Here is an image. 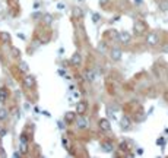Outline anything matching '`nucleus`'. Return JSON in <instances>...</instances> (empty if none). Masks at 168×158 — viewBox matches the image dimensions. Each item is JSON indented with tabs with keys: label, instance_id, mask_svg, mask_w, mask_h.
I'll use <instances>...</instances> for the list:
<instances>
[{
	"label": "nucleus",
	"instance_id": "nucleus-2",
	"mask_svg": "<svg viewBox=\"0 0 168 158\" xmlns=\"http://www.w3.org/2000/svg\"><path fill=\"white\" fill-rule=\"evenodd\" d=\"M133 31H135V34L140 35V34L146 32V25H145V23L142 22V21H136L135 25H133Z\"/></svg>",
	"mask_w": 168,
	"mask_h": 158
},
{
	"label": "nucleus",
	"instance_id": "nucleus-7",
	"mask_svg": "<svg viewBox=\"0 0 168 158\" xmlns=\"http://www.w3.org/2000/svg\"><path fill=\"white\" fill-rule=\"evenodd\" d=\"M146 41H148V44H149V45H155V44L158 43V35L155 34V32H149V34H148Z\"/></svg>",
	"mask_w": 168,
	"mask_h": 158
},
{
	"label": "nucleus",
	"instance_id": "nucleus-26",
	"mask_svg": "<svg viewBox=\"0 0 168 158\" xmlns=\"http://www.w3.org/2000/svg\"><path fill=\"white\" fill-rule=\"evenodd\" d=\"M21 142H28V138H27V135H21Z\"/></svg>",
	"mask_w": 168,
	"mask_h": 158
},
{
	"label": "nucleus",
	"instance_id": "nucleus-23",
	"mask_svg": "<svg viewBox=\"0 0 168 158\" xmlns=\"http://www.w3.org/2000/svg\"><path fill=\"white\" fill-rule=\"evenodd\" d=\"M75 15H76V16H79V18H82V15H83V12H82V10H81L79 7H77V9L75 10Z\"/></svg>",
	"mask_w": 168,
	"mask_h": 158
},
{
	"label": "nucleus",
	"instance_id": "nucleus-33",
	"mask_svg": "<svg viewBox=\"0 0 168 158\" xmlns=\"http://www.w3.org/2000/svg\"><path fill=\"white\" fill-rule=\"evenodd\" d=\"M57 9H60V10H63V9H64V5H61V3H60V5L57 6Z\"/></svg>",
	"mask_w": 168,
	"mask_h": 158
},
{
	"label": "nucleus",
	"instance_id": "nucleus-20",
	"mask_svg": "<svg viewBox=\"0 0 168 158\" xmlns=\"http://www.w3.org/2000/svg\"><path fill=\"white\" fill-rule=\"evenodd\" d=\"M0 38H2L5 43H9L10 41V35L7 32H2V34H0Z\"/></svg>",
	"mask_w": 168,
	"mask_h": 158
},
{
	"label": "nucleus",
	"instance_id": "nucleus-12",
	"mask_svg": "<svg viewBox=\"0 0 168 158\" xmlns=\"http://www.w3.org/2000/svg\"><path fill=\"white\" fill-rule=\"evenodd\" d=\"M70 62H72V65H81V62H82V56L79 54V53H75L73 56H72V60H70Z\"/></svg>",
	"mask_w": 168,
	"mask_h": 158
},
{
	"label": "nucleus",
	"instance_id": "nucleus-8",
	"mask_svg": "<svg viewBox=\"0 0 168 158\" xmlns=\"http://www.w3.org/2000/svg\"><path fill=\"white\" fill-rule=\"evenodd\" d=\"M98 125H99V129H101V130H104V132L110 130V127H111V125H110V121H108L107 119H101Z\"/></svg>",
	"mask_w": 168,
	"mask_h": 158
},
{
	"label": "nucleus",
	"instance_id": "nucleus-14",
	"mask_svg": "<svg viewBox=\"0 0 168 158\" xmlns=\"http://www.w3.org/2000/svg\"><path fill=\"white\" fill-rule=\"evenodd\" d=\"M19 152H21V154H27V152H28V142H21Z\"/></svg>",
	"mask_w": 168,
	"mask_h": 158
},
{
	"label": "nucleus",
	"instance_id": "nucleus-34",
	"mask_svg": "<svg viewBox=\"0 0 168 158\" xmlns=\"http://www.w3.org/2000/svg\"><path fill=\"white\" fill-rule=\"evenodd\" d=\"M9 2H13V0H9Z\"/></svg>",
	"mask_w": 168,
	"mask_h": 158
},
{
	"label": "nucleus",
	"instance_id": "nucleus-15",
	"mask_svg": "<svg viewBox=\"0 0 168 158\" xmlns=\"http://www.w3.org/2000/svg\"><path fill=\"white\" fill-rule=\"evenodd\" d=\"M75 114L76 113H73V111H67L66 114H64V120L66 121H73L75 120Z\"/></svg>",
	"mask_w": 168,
	"mask_h": 158
},
{
	"label": "nucleus",
	"instance_id": "nucleus-21",
	"mask_svg": "<svg viewBox=\"0 0 168 158\" xmlns=\"http://www.w3.org/2000/svg\"><path fill=\"white\" fill-rule=\"evenodd\" d=\"M61 143H63V147L66 148V149H69L70 147H69V141L66 139V138H61Z\"/></svg>",
	"mask_w": 168,
	"mask_h": 158
},
{
	"label": "nucleus",
	"instance_id": "nucleus-17",
	"mask_svg": "<svg viewBox=\"0 0 168 158\" xmlns=\"http://www.w3.org/2000/svg\"><path fill=\"white\" fill-rule=\"evenodd\" d=\"M43 21H44V23H47V25H50V23L53 22V16H51L50 13H45V15H44V18H43Z\"/></svg>",
	"mask_w": 168,
	"mask_h": 158
},
{
	"label": "nucleus",
	"instance_id": "nucleus-9",
	"mask_svg": "<svg viewBox=\"0 0 168 158\" xmlns=\"http://www.w3.org/2000/svg\"><path fill=\"white\" fill-rule=\"evenodd\" d=\"M119 38H120V41H121L123 44H127L129 41H130L132 35L129 34V32H126V31H123V32H120V34H119Z\"/></svg>",
	"mask_w": 168,
	"mask_h": 158
},
{
	"label": "nucleus",
	"instance_id": "nucleus-18",
	"mask_svg": "<svg viewBox=\"0 0 168 158\" xmlns=\"http://www.w3.org/2000/svg\"><path fill=\"white\" fill-rule=\"evenodd\" d=\"M19 69H21V72H23V73H27L28 72V63H25V62H21V65H19Z\"/></svg>",
	"mask_w": 168,
	"mask_h": 158
},
{
	"label": "nucleus",
	"instance_id": "nucleus-13",
	"mask_svg": "<svg viewBox=\"0 0 168 158\" xmlns=\"http://www.w3.org/2000/svg\"><path fill=\"white\" fill-rule=\"evenodd\" d=\"M130 125H132L130 119H129L127 116H124V117L121 119V127H123V129H130Z\"/></svg>",
	"mask_w": 168,
	"mask_h": 158
},
{
	"label": "nucleus",
	"instance_id": "nucleus-30",
	"mask_svg": "<svg viewBox=\"0 0 168 158\" xmlns=\"http://www.w3.org/2000/svg\"><path fill=\"white\" fill-rule=\"evenodd\" d=\"M21 155H22V154H21V152H18V151H16V152H13V157H15V158H18V157H21Z\"/></svg>",
	"mask_w": 168,
	"mask_h": 158
},
{
	"label": "nucleus",
	"instance_id": "nucleus-27",
	"mask_svg": "<svg viewBox=\"0 0 168 158\" xmlns=\"http://www.w3.org/2000/svg\"><path fill=\"white\" fill-rule=\"evenodd\" d=\"M108 2H110V0H99V5H101V6H105Z\"/></svg>",
	"mask_w": 168,
	"mask_h": 158
},
{
	"label": "nucleus",
	"instance_id": "nucleus-31",
	"mask_svg": "<svg viewBox=\"0 0 168 158\" xmlns=\"http://www.w3.org/2000/svg\"><path fill=\"white\" fill-rule=\"evenodd\" d=\"M13 54H15V57H18V56H19V51L16 50V48H13Z\"/></svg>",
	"mask_w": 168,
	"mask_h": 158
},
{
	"label": "nucleus",
	"instance_id": "nucleus-25",
	"mask_svg": "<svg viewBox=\"0 0 168 158\" xmlns=\"http://www.w3.org/2000/svg\"><path fill=\"white\" fill-rule=\"evenodd\" d=\"M165 143V139L164 138H158L157 139V145H164Z\"/></svg>",
	"mask_w": 168,
	"mask_h": 158
},
{
	"label": "nucleus",
	"instance_id": "nucleus-28",
	"mask_svg": "<svg viewBox=\"0 0 168 158\" xmlns=\"http://www.w3.org/2000/svg\"><path fill=\"white\" fill-rule=\"evenodd\" d=\"M6 133H7V130H6V129H2V130H0V136L3 138V136L6 135Z\"/></svg>",
	"mask_w": 168,
	"mask_h": 158
},
{
	"label": "nucleus",
	"instance_id": "nucleus-29",
	"mask_svg": "<svg viewBox=\"0 0 168 158\" xmlns=\"http://www.w3.org/2000/svg\"><path fill=\"white\" fill-rule=\"evenodd\" d=\"M98 21H99V15L95 13V15H94V22H98Z\"/></svg>",
	"mask_w": 168,
	"mask_h": 158
},
{
	"label": "nucleus",
	"instance_id": "nucleus-11",
	"mask_svg": "<svg viewBox=\"0 0 168 158\" xmlns=\"http://www.w3.org/2000/svg\"><path fill=\"white\" fill-rule=\"evenodd\" d=\"M101 149L102 151H105V152H113V143L110 142H101Z\"/></svg>",
	"mask_w": 168,
	"mask_h": 158
},
{
	"label": "nucleus",
	"instance_id": "nucleus-3",
	"mask_svg": "<svg viewBox=\"0 0 168 158\" xmlns=\"http://www.w3.org/2000/svg\"><path fill=\"white\" fill-rule=\"evenodd\" d=\"M88 123H89V121L83 117V114H82V116H77V120H76V125H77L76 127H77V129H81V130L86 129V127H88Z\"/></svg>",
	"mask_w": 168,
	"mask_h": 158
},
{
	"label": "nucleus",
	"instance_id": "nucleus-22",
	"mask_svg": "<svg viewBox=\"0 0 168 158\" xmlns=\"http://www.w3.org/2000/svg\"><path fill=\"white\" fill-rule=\"evenodd\" d=\"M161 51H162V53H168V43L162 44V47H161Z\"/></svg>",
	"mask_w": 168,
	"mask_h": 158
},
{
	"label": "nucleus",
	"instance_id": "nucleus-10",
	"mask_svg": "<svg viewBox=\"0 0 168 158\" xmlns=\"http://www.w3.org/2000/svg\"><path fill=\"white\" fill-rule=\"evenodd\" d=\"M7 95H9L7 88H5V87L0 88V103H5V101L7 100Z\"/></svg>",
	"mask_w": 168,
	"mask_h": 158
},
{
	"label": "nucleus",
	"instance_id": "nucleus-5",
	"mask_svg": "<svg viewBox=\"0 0 168 158\" xmlns=\"http://www.w3.org/2000/svg\"><path fill=\"white\" fill-rule=\"evenodd\" d=\"M121 50L120 48H111V51H110V57H111V60H114V62H117V60H120L121 59Z\"/></svg>",
	"mask_w": 168,
	"mask_h": 158
},
{
	"label": "nucleus",
	"instance_id": "nucleus-32",
	"mask_svg": "<svg viewBox=\"0 0 168 158\" xmlns=\"http://www.w3.org/2000/svg\"><path fill=\"white\" fill-rule=\"evenodd\" d=\"M137 154L142 155V154H143V149H142V148H137Z\"/></svg>",
	"mask_w": 168,
	"mask_h": 158
},
{
	"label": "nucleus",
	"instance_id": "nucleus-1",
	"mask_svg": "<svg viewBox=\"0 0 168 158\" xmlns=\"http://www.w3.org/2000/svg\"><path fill=\"white\" fill-rule=\"evenodd\" d=\"M86 110H88V103H86V101L81 100V101L76 103V114L82 116V114L86 113Z\"/></svg>",
	"mask_w": 168,
	"mask_h": 158
},
{
	"label": "nucleus",
	"instance_id": "nucleus-6",
	"mask_svg": "<svg viewBox=\"0 0 168 158\" xmlns=\"http://www.w3.org/2000/svg\"><path fill=\"white\" fill-rule=\"evenodd\" d=\"M23 85L27 88H34L35 87V78L32 75H27V76H25V79H23Z\"/></svg>",
	"mask_w": 168,
	"mask_h": 158
},
{
	"label": "nucleus",
	"instance_id": "nucleus-19",
	"mask_svg": "<svg viewBox=\"0 0 168 158\" xmlns=\"http://www.w3.org/2000/svg\"><path fill=\"white\" fill-rule=\"evenodd\" d=\"M159 9H161L162 12H167V10H168V2H165V0L159 2Z\"/></svg>",
	"mask_w": 168,
	"mask_h": 158
},
{
	"label": "nucleus",
	"instance_id": "nucleus-24",
	"mask_svg": "<svg viewBox=\"0 0 168 158\" xmlns=\"http://www.w3.org/2000/svg\"><path fill=\"white\" fill-rule=\"evenodd\" d=\"M120 149L126 152V151H127V143H124V142H121V143H120Z\"/></svg>",
	"mask_w": 168,
	"mask_h": 158
},
{
	"label": "nucleus",
	"instance_id": "nucleus-4",
	"mask_svg": "<svg viewBox=\"0 0 168 158\" xmlns=\"http://www.w3.org/2000/svg\"><path fill=\"white\" fill-rule=\"evenodd\" d=\"M97 78H98V73H97L94 69H88V70L85 72V79H86L88 82H94Z\"/></svg>",
	"mask_w": 168,
	"mask_h": 158
},
{
	"label": "nucleus",
	"instance_id": "nucleus-16",
	"mask_svg": "<svg viewBox=\"0 0 168 158\" xmlns=\"http://www.w3.org/2000/svg\"><path fill=\"white\" fill-rule=\"evenodd\" d=\"M7 116H9V111L6 108H0V120H6Z\"/></svg>",
	"mask_w": 168,
	"mask_h": 158
}]
</instances>
